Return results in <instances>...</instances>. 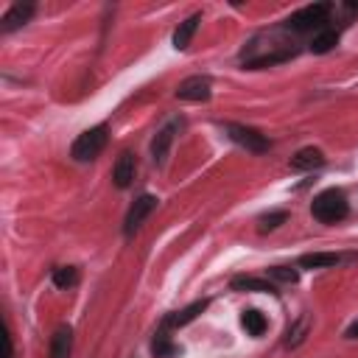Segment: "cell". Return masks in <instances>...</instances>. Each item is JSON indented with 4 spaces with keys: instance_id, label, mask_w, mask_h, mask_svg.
Returning <instances> with one entry per match:
<instances>
[{
    "instance_id": "cell-9",
    "label": "cell",
    "mask_w": 358,
    "mask_h": 358,
    "mask_svg": "<svg viewBox=\"0 0 358 358\" xmlns=\"http://www.w3.org/2000/svg\"><path fill=\"white\" fill-rule=\"evenodd\" d=\"M324 165V154L313 145L308 148H299L294 157H291V168L294 171H313V168H322Z\"/></svg>"
},
{
    "instance_id": "cell-3",
    "label": "cell",
    "mask_w": 358,
    "mask_h": 358,
    "mask_svg": "<svg viewBox=\"0 0 358 358\" xmlns=\"http://www.w3.org/2000/svg\"><path fill=\"white\" fill-rule=\"evenodd\" d=\"M227 134H229V140H235L238 145H243V148L252 151V154H263V151H268V140H266L257 129H252V126H243V123H227Z\"/></svg>"
},
{
    "instance_id": "cell-12",
    "label": "cell",
    "mask_w": 358,
    "mask_h": 358,
    "mask_svg": "<svg viewBox=\"0 0 358 358\" xmlns=\"http://www.w3.org/2000/svg\"><path fill=\"white\" fill-rule=\"evenodd\" d=\"M199 22H201V14H190L185 22H179V28L173 31V48L176 50H185L193 42V34H196Z\"/></svg>"
},
{
    "instance_id": "cell-21",
    "label": "cell",
    "mask_w": 358,
    "mask_h": 358,
    "mask_svg": "<svg viewBox=\"0 0 358 358\" xmlns=\"http://www.w3.org/2000/svg\"><path fill=\"white\" fill-rule=\"evenodd\" d=\"M151 350H154V355H157V358H168V355H173V352H176V347H173L165 336H157V338H154V344H151Z\"/></svg>"
},
{
    "instance_id": "cell-24",
    "label": "cell",
    "mask_w": 358,
    "mask_h": 358,
    "mask_svg": "<svg viewBox=\"0 0 358 358\" xmlns=\"http://www.w3.org/2000/svg\"><path fill=\"white\" fill-rule=\"evenodd\" d=\"M344 336H347V338H358V322H355V324H350Z\"/></svg>"
},
{
    "instance_id": "cell-6",
    "label": "cell",
    "mask_w": 358,
    "mask_h": 358,
    "mask_svg": "<svg viewBox=\"0 0 358 358\" xmlns=\"http://www.w3.org/2000/svg\"><path fill=\"white\" fill-rule=\"evenodd\" d=\"M154 207H157V199H154V196H148V193H143L140 199H134V204L129 207L126 221H123V224H126V227H123V229H126V235H134V232L140 229V224L154 213Z\"/></svg>"
},
{
    "instance_id": "cell-16",
    "label": "cell",
    "mask_w": 358,
    "mask_h": 358,
    "mask_svg": "<svg viewBox=\"0 0 358 358\" xmlns=\"http://www.w3.org/2000/svg\"><path fill=\"white\" fill-rule=\"evenodd\" d=\"M229 285H232V291H260V294L268 291V294H274V285L260 280V277H235Z\"/></svg>"
},
{
    "instance_id": "cell-11",
    "label": "cell",
    "mask_w": 358,
    "mask_h": 358,
    "mask_svg": "<svg viewBox=\"0 0 358 358\" xmlns=\"http://www.w3.org/2000/svg\"><path fill=\"white\" fill-rule=\"evenodd\" d=\"M73 352V330L62 324L50 338V358H70Z\"/></svg>"
},
{
    "instance_id": "cell-2",
    "label": "cell",
    "mask_w": 358,
    "mask_h": 358,
    "mask_svg": "<svg viewBox=\"0 0 358 358\" xmlns=\"http://www.w3.org/2000/svg\"><path fill=\"white\" fill-rule=\"evenodd\" d=\"M106 140H109L106 126H103V123H101V126H92V129H87V131H81V134L76 137L70 154H73L76 162H90V159H95V157L103 151Z\"/></svg>"
},
{
    "instance_id": "cell-5",
    "label": "cell",
    "mask_w": 358,
    "mask_h": 358,
    "mask_svg": "<svg viewBox=\"0 0 358 358\" xmlns=\"http://www.w3.org/2000/svg\"><path fill=\"white\" fill-rule=\"evenodd\" d=\"M210 95H213V84H210V78H204V76H190V78H185V81L179 84V90H176V98H179V101H193V103L210 101Z\"/></svg>"
},
{
    "instance_id": "cell-1",
    "label": "cell",
    "mask_w": 358,
    "mask_h": 358,
    "mask_svg": "<svg viewBox=\"0 0 358 358\" xmlns=\"http://www.w3.org/2000/svg\"><path fill=\"white\" fill-rule=\"evenodd\" d=\"M310 215H313L316 221H322V224H336V221H341V218L347 215V196H344L341 190H336V187L322 190V193L313 196V201H310Z\"/></svg>"
},
{
    "instance_id": "cell-13",
    "label": "cell",
    "mask_w": 358,
    "mask_h": 358,
    "mask_svg": "<svg viewBox=\"0 0 358 358\" xmlns=\"http://www.w3.org/2000/svg\"><path fill=\"white\" fill-rule=\"evenodd\" d=\"M308 330H310V316H308V313H299L296 322L285 330V347H299V344L305 341Z\"/></svg>"
},
{
    "instance_id": "cell-4",
    "label": "cell",
    "mask_w": 358,
    "mask_h": 358,
    "mask_svg": "<svg viewBox=\"0 0 358 358\" xmlns=\"http://www.w3.org/2000/svg\"><path fill=\"white\" fill-rule=\"evenodd\" d=\"M327 14H330V6H327V3L305 6V8H299L296 14H291L288 25H291L294 31H313V28H322V25H324Z\"/></svg>"
},
{
    "instance_id": "cell-23",
    "label": "cell",
    "mask_w": 358,
    "mask_h": 358,
    "mask_svg": "<svg viewBox=\"0 0 358 358\" xmlns=\"http://www.w3.org/2000/svg\"><path fill=\"white\" fill-rule=\"evenodd\" d=\"M3 344H6V352H3V358H11V336H8V330H6V336H3Z\"/></svg>"
},
{
    "instance_id": "cell-7",
    "label": "cell",
    "mask_w": 358,
    "mask_h": 358,
    "mask_svg": "<svg viewBox=\"0 0 358 358\" xmlns=\"http://www.w3.org/2000/svg\"><path fill=\"white\" fill-rule=\"evenodd\" d=\"M173 134H176V123H165V126L154 134V140H151V157H154L157 165L165 162V157H168V151H171V143H173Z\"/></svg>"
},
{
    "instance_id": "cell-8",
    "label": "cell",
    "mask_w": 358,
    "mask_h": 358,
    "mask_svg": "<svg viewBox=\"0 0 358 358\" xmlns=\"http://www.w3.org/2000/svg\"><path fill=\"white\" fill-rule=\"evenodd\" d=\"M31 14H34V3H14L6 14H3V31L8 34V31H17V28H22L28 20H31Z\"/></svg>"
},
{
    "instance_id": "cell-15",
    "label": "cell",
    "mask_w": 358,
    "mask_h": 358,
    "mask_svg": "<svg viewBox=\"0 0 358 358\" xmlns=\"http://www.w3.org/2000/svg\"><path fill=\"white\" fill-rule=\"evenodd\" d=\"M207 310V299H199V302H193V305H187L185 310H179L176 316H171L168 319V324H173V327H185V324H190L199 313H204Z\"/></svg>"
},
{
    "instance_id": "cell-10",
    "label": "cell",
    "mask_w": 358,
    "mask_h": 358,
    "mask_svg": "<svg viewBox=\"0 0 358 358\" xmlns=\"http://www.w3.org/2000/svg\"><path fill=\"white\" fill-rule=\"evenodd\" d=\"M131 179H134V157L129 154V151H123L120 157H117V162H115V168H112V182H115V187H129L131 185Z\"/></svg>"
},
{
    "instance_id": "cell-18",
    "label": "cell",
    "mask_w": 358,
    "mask_h": 358,
    "mask_svg": "<svg viewBox=\"0 0 358 358\" xmlns=\"http://www.w3.org/2000/svg\"><path fill=\"white\" fill-rule=\"evenodd\" d=\"M336 42H338V34H336V31H319V34L310 39V50H313V53H327V50L336 48Z\"/></svg>"
},
{
    "instance_id": "cell-14",
    "label": "cell",
    "mask_w": 358,
    "mask_h": 358,
    "mask_svg": "<svg viewBox=\"0 0 358 358\" xmlns=\"http://www.w3.org/2000/svg\"><path fill=\"white\" fill-rule=\"evenodd\" d=\"M341 257L336 252H310V255H302L299 257V266L302 268H330L336 266Z\"/></svg>"
},
{
    "instance_id": "cell-19",
    "label": "cell",
    "mask_w": 358,
    "mask_h": 358,
    "mask_svg": "<svg viewBox=\"0 0 358 358\" xmlns=\"http://www.w3.org/2000/svg\"><path fill=\"white\" fill-rule=\"evenodd\" d=\"M78 282V271L73 266H59L53 268V285L56 288H73Z\"/></svg>"
},
{
    "instance_id": "cell-17",
    "label": "cell",
    "mask_w": 358,
    "mask_h": 358,
    "mask_svg": "<svg viewBox=\"0 0 358 358\" xmlns=\"http://www.w3.org/2000/svg\"><path fill=\"white\" fill-rule=\"evenodd\" d=\"M241 324L246 327L249 336H263V330H266V316H263L260 310H243Z\"/></svg>"
},
{
    "instance_id": "cell-20",
    "label": "cell",
    "mask_w": 358,
    "mask_h": 358,
    "mask_svg": "<svg viewBox=\"0 0 358 358\" xmlns=\"http://www.w3.org/2000/svg\"><path fill=\"white\" fill-rule=\"evenodd\" d=\"M285 218H288V215H285L282 210H280V213H268V215H263V218H260V232H271V229H277Z\"/></svg>"
},
{
    "instance_id": "cell-22",
    "label": "cell",
    "mask_w": 358,
    "mask_h": 358,
    "mask_svg": "<svg viewBox=\"0 0 358 358\" xmlns=\"http://www.w3.org/2000/svg\"><path fill=\"white\" fill-rule=\"evenodd\" d=\"M268 277H274V280H282V282H296V271L294 268H288V266H274V268H268Z\"/></svg>"
}]
</instances>
